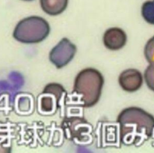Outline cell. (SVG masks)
Listing matches in <instances>:
<instances>
[{"mask_svg": "<svg viewBox=\"0 0 154 153\" xmlns=\"http://www.w3.org/2000/svg\"><path fill=\"white\" fill-rule=\"evenodd\" d=\"M50 26L43 17L32 16L20 20L13 32L14 38L22 43H38L49 34Z\"/></svg>", "mask_w": 154, "mask_h": 153, "instance_id": "cell-3", "label": "cell"}, {"mask_svg": "<svg viewBox=\"0 0 154 153\" xmlns=\"http://www.w3.org/2000/svg\"><path fill=\"white\" fill-rule=\"evenodd\" d=\"M120 138L125 145L140 143L149 139L154 131V117L138 107L123 109L118 115Z\"/></svg>", "mask_w": 154, "mask_h": 153, "instance_id": "cell-1", "label": "cell"}, {"mask_svg": "<svg viewBox=\"0 0 154 153\" xmlns=\"http://www.w3.org/2000/svg\"><path fill=\"white\" fill-rule=\"evenodd\" d=\"M54 107V101L52 97L43 96L40 99V109L45 112H51Z\"/></svg>", "mask_w": 154, "mask_h": 153, "instance_id": "cell-11", "label": "cell"}, {"mask_svg": "<svg viewBox=\"0 0 154 153\" xmlns=\"http://www.w3.org/2000/svg\"><path fill=\"white\" fill-rule=\"evenodd\" d=\"M66 91L64 89L63 87L58 83H49L46 85L43 91V93L46 94H52L55 95L56 100L58 101H60L63 93Z\"/></svg>", "mask_w": 154, "mask_h": 153, "instance_id": "cell-10", "label": "cell"}, {"mask_svg": "<svg viewBox=\"0 0 154 153\" xmlns=\"http://www.w3.org/2000/svg\"><path fill=\"white\" fill-rule=\"evenodd\" d=\"M103 84L104 78L99 70L87 68L77 74L73 91L81 96V101L84 107H90L99 101Z\"/></svg>", "mask_w": 154, "mask_h": 153, "instance_id": "cell-2", "label": "cell"}, {"mask_svg": "<svg viewBox=\"0 0 154 153\" xmlns=\"http://www.w3.org/2000/svg\"><path fill=\"white\" fill-rule=\"evenodd\" d=\"M127 41V35L124 30L119 27L107 29L103 35L104 46L109 50H117L123 48Z\"/></svg>", "mask_w": 154, "mask_h": 153, "instance_id": "cell-6", "label": "cell"}, {"mask_svg": "<svg viewBox=\"0 0 154 153\" xmlns=\"http://www.w3.org/2000/svg\"><path fill=\"white\" fill-rule=\"evenodd\" d=\"M76 52V46L68 38H63L51 50L49 60L57 68H61L72 61Z\"/></svg>", "mask_w": 154, "mask_h": 153, "instance_id": "cell-4", "label": "cell"}, {"mask_svg": "<svg viewBox=\"0 0 154 153\" xmlns=\"http://www.w3.org/2000/svg\"><path fill=\"white\" fill-rule=\"evenodd\" d=\"M144 55L149 62L144 73V81L148 88L154 91V35L146 43Z\"/></svg>", "mask_w": 154, "mask_h": 153, "instance_id": "cell-7", "label": "cell"}, {"mask_svg": "<svg viewBox=\"0 0 154 153\" xmlns=\"http://www.w3.org/2000/svg\"><path fill=\"white\" fill-rule=\"evenodd\" d=\"M119 83L124 91L134 92L141 87L143 83V77L139 70L128 68L123 71L119 75Z\"/></svg>", "mask_w": 154, "mask_h": 153, "instance_id": "cell-5", "label": "cell"}, {"mask_svg": "<svg viewBox=\"0 0 154 153\" xmlns=\"http://www.w3.org/2000/svg\"><path fill=\"white\" fill-rule=\"evenodd\" d=\"M141 14L147 23L154 25V0H147L143 2L141 8Z\"/></svg>", "mask_w": 154, "mask_h": 153, "instance_id": "cell-9", "label": "cell"}, {"mask_svg": "<svg viewBox=\"0 0 154 153\" xmlns=\"http://www.w3.org/2000/svg\"><path fill=\"white\" fill-rule=\"evenodd\" d=\"M69 0H40L42 10L50 16H57L65 11Z\"/></svg>", "mask_w": 154, "mask_h": 153, "instance_id": "cell-8", "label": "cell"}, {"mask_svg": "<svg viewBox=\"0 0 154 153\" xmlns=\"http://www.w3.org/2000/svg\"><path fill=\"white\" fill-rule=\"evenodd\" d=\"M22 1H33V0H22Z\"/></svg>", "mask_w": 154, "mask_h": 153, "instance_id": "cell-12", "label": "cell"}]
</instances>
